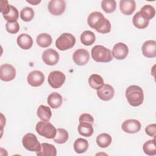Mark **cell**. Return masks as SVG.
Segmentation results:
<instances>
[{"mask_svg": "<svg viewBox=\"0 0 156 156\" xmlns=\"http://www.w3.org/2000/svg\"><path fill=\"white\" fill-rule=\"evenodd\" d=\"M88 83L91 88L97 90L104 84L102 77L100 75L96 74H93L89 77Z\"/></svg>", "mask_w": 156, "mask_h": 156, "instance_id": "obj_24", "label": "cell"}, {"mask_svg": "<svg viewBox=\"0 0 156 156\" xmlns=\"http://www.w3.org/2000/svg\"><path fill=\"white\" fill-rule=\"evenodd\" d=\"M148 20L153 18L155 15V10L151 5H145L140 10Z\"/></svg>", "mask_w": 156, "mask_h": 156, "instance_id": "obj_34", "label": "cell"}, {"mask_svg": "<svg viewBox=\"0 0 156 156\" xmlns=\"http://www.w3.org/2000/svg\"><path fill=\"white\" fill-rule=\"evenodd\" d=\"M79 122H88L91 124H93L94 122V119L93 116L88 114V113H83L79 116Z\"/></svg>", "mask_w": 156, "mask_h": 156, "instance_id": "obj_38", "label": "cell"}, {"mask_svg": "<svg viewBox=\"0 0 156 156\" xmlns=\"http://www.w3.org/2000/svg\"><path fill=\"white\" fill-rule=\"evenodd\" d=\"M36 132L41 136L48 139H54L55 136L57 129L49 122L41 121L35 126Z\"/></svg>", "mask_w": 156, "mask_h": 156, "instance_id": "obj_4", "label": "cell"}, {"mask_svg": "<svg viewBox=\"0 0 156 156\" xmlns=\"http://www.w3.org/2000/svg\"><path fill=\"white\" fill-rule=\"evenodd\" d=\"M115 91L112 86L109 84H104V85L97 90L98 98L104 101H107L113 98Z\"/></svg>", "mask_w": 156, "mask_h": 156, "instance_id": "obj_15", "label": "cell"}, {"mask_svg": "<svg viewBox=\"0 0 156 156\" xmlns=\"http://www.w3.org/2000/svg\"><path fill=\"white\" fill-rule=\"evenodd\" d=\"M141 124L138 120L131 119L123 122L121 128L124 132L128 133H135L141 129Z\"/></svg>", "mask_w": 156, "mask_h": 156, "instance_id": "obj_12", "label": "cell"}, {"mask_svg": "<svg viewBox=\"0 0 156 156\" xmlns=\"http://www.w3.org/2000/svg\"><path fill=\"white\" fill-rule=\"evenodd\" d=\"M16 76L15 68L10 64H2L0 66V79L5 82H9Z\"/></svg>", "mask_w": 156, "mask_h": 156, "instance_id": "obj_8", "label": "cell"}, {"mask_svg": "<svg viewBox=\"0 0 156 156\" xmlns=\"http://www.w3.org/2000/svg\"><path fill=\"white\" fill-rule=\"evenodd\" d=\"M18 45L23 49H29L33 45V40L32 37L26 34H20L16 40Z\"/></svg>", "mask_w": 156, "mask_h": 156, "instance_id": "obj_20", "label": "cell"}, {"mask_svg": "<svg viewBox=\"0 0 156 156\" xmlns=\"http://www.w3.org/2000/svg\"><path fill=\"white\" fill-rule=\"evenodd\" d=\"M126 97L130 105L138 107L143 102V91L142 88L138 85H130L128 87L126 90Z\"/></svg>", "mask_w": 156, "mask_h": 156, "instance_id": "obj_2", "label": "cell"}, {"mask_svg": "<svg viewBox=\"0 0 156 156\" xmlns=\"http://www.w3.org/2000/svg\"><path fill=\"white\" fill-rule=\"evenodd\" d=\"M35 13L34 10L29 7H24L20 12L21 19L26 22L30 21L34 17Z\"/></svg>", "mask_w": 156, "mask_h": 156, "instance_id": "obj_31", "label": "cell"}, {"mask_svg": "<svg viewBox=\"0 0 156 156\" xmlns=\"http://www.w3.org/2000/svg\"><path fill=\"white\" fill-rule=\"evenodd\" d=\"M65 8L66 2L63 0H51L48 5L49 12L55 16L62 15L65 12Z\"/></svg>", "mask_w": 156, "mask_h": 156, "instance_id": "obj_9", "label": "cell"}, {"mask_svg": "<svg viewBox=\"0 0 156 156\" xmlns=\"http://www.w3.org/2000/svg\"><path fill=\"white\" fill-rule=\"evenodd\" d=\"M87 23L89 26L98 32L107 34L111 30V24L104 15L99 12H93L88 16Z\"/></svg>", "mask_w": 156, "mask_h": 156, "instance_id": "obj_1", "label": "cell"}, {"mask_svg": "<svg viewBox=\"0 0 156 156\" xmlns=\"http://www.w3.org/2000/svg\"><path fill=\"white\" fill-rule=\"evenodd\" d=\"M142 53L146 57L154 58L156 57V41L147 40L142 46Z\"/></svg>", "mask_w": 156, "mask_h": 156, "instance_id": "obj_16", "label": "cell"}, {"mask_svg": "<svg viewBox=\"0 0 156 156\" xmlns=\"http://www.w3.org/2000/svg\"><path fill=\"white\" fill-rule=\"evenodd\" d=\"M101 7L105 12L112 13L116 10V1L115 0H104L101 2Z\"/></svg>", "mask_w": 156, "mask_h": 156, "instance_id": "obj_32", "label": "cell"}, {"mask_svg": "<svg viewBox=\"0 0 156 156\" xmlns=\"http://www.w3.org/2000/svg\"><path fill=\"white\" fill-rule=\"evenodd\" d=\"M66 80L65 75L60 71H51L48 78L49 85L53 88H60Z\"/></svg>", "mask_w": 156, "mask_h": 156, "instance_id": "obj_7", "label": "cell"}, {"mask_svg": "<svg viewBox=\"0 0 156 156\" xmlns=\"http://www.w3.org/2000/svg\"><path fill=\"white\" fill-rule=\"evenodd\" d=\"M136 8V3L134 0H121L119 9L122 13L125 15H132Z\"/></svg>", "mask_w": 156, "mask_h": 156, "instance_id": "obj_17", "label": "cell"}, {"mask_svg": "<svg viewBox=\"0 0 156 156\" xmlns=\"http://www.w3.org/2000/svg\"><path fill=\"white\" fill-rule=\"evenodd\" d=\"M37 43L41 48H47L52 43L51 36L46 33H42L39 34L36 39Z\"/></svg>", "mask_w": 156, "mask_h": 156, "instance_id": "obj_28", "label": "cell"}, {"mask_svg": "<svg viewBox=\"0 0 156 156\" xmlns=\"http://www.w3.org/2000/svg\"><path fill=\"white\" fill-rule=\"evenodd\" d=\"M145 132L149 136L155 137L156 135V124H152L148 125L145 128Z\"/></svg>", "mask_w": 156, "mask_h": 156, "instance_id": "obj_37", "label": "cell"}, {"mask_svg": "<svg viewBox=\"0 0 156 156\" xmlns=\"http://www.w3.org/2000/svg\"><path fill=\"white\" fill-rule=\"evenodd\" d=\"M77 130L80 135L85 137H90L93 133V124L88 122H80Z\"/></svg>", "mask_w": 156, "mask_h": 156, "instance_id": "obj_21", "label": "cell"}, {"mask_svg": "<svg viewBox=\"0 0 156 156\" xmlns=\"http://www.w3.org/2000/svg\"><path fill=\"white\" fill-rule=\"evenodd\" d=\"M132 22L135 27L143 29L147 27L149 20H148L146 17L140 11H139L134 15L132 19Z\"/></svg>", "mask_w": 156, "mask_h": 156, "instance_id": "obj_18", "label": "cell"}, {"mask_svg": "<svg viewBox=\"0 0 156 156\" xmlns=\"http://www.w3.org/2000/svg\"><path fill=\"white\" fill-rule=\"evenodd\" d=\"M69 138L68 132L64 129L58 128L54 141L58 144H63L67 141Z\"/></svg>", "mask_w": 156, "mask_h": 156, "instance_id": "obj_29", "label": "cell"}, {"mask_svg": "<svg viewBox=\"0 0 156 156\" xmlns=\"http://www.w3.org/2000/svg\"><path fill=\"white\" fill-rule=\"evenodd\" d=\"M96 36L90 30L83 32L80 35V41L85 46H90L94 43Z\"/></svg>", "mask_w": 156, "mask_h": 156, "instance_id": "obj_27", "label": "cell"}, {"mask_svg": "<svg viewBox=\"0 0 156 156\" xmlns=\"http://www.w3.org/2000/svg\"><path fill=\"white\" fill-rule=\"evenodd\" d=\"M74 150L77 154L84 153L88 148V141L85 139L79 138L74 143Z\"/></svg>", "mask_w": 156, "mask_h": 156, "instance_id": "obj_25", "label": "cell"}, {"mask_svg": "<svg viewBox=\"0 0 156 156\" xmlns=\"http://www.w3.org/2000/svg\"><path fill=\"white\" fill-rule=\"evenodd\" d=\"M22 143L25 149L31 152H38L41 149V144L37 136L32 133H27L22 139Z\"/></svg>", "mask_w": 156, "mask_h": 156, "instance_id": "obj_6", "label": "cell"}, {"mask_svg": "<svg viewBox=\"0 0 156 156\" xmlns=\"http://www.w3.org/2000/svg\"><path fill=\"white\" fill-rule=\"evenodd\" d=\"M28 83L32 87H37L43 84L44 80L43 73L40 71H33L30 72L27 77Z\"/></svg>", "mask_w": 156, "mask_h": 156, "instance_id": "obj_13", "label": "cell"}, {"mask_svg": "<svg viewBox=\"0 0 156 156\" xmlns=\"http://www.w3.org/2000/svg\"><path fill=\"white\" fill-rule=\"evenodd\" d=\"M4 18L10 23L16 22L19 17V12L16 7L11 5V8L10 12L5 15H3Z\"/></svg>", "mask_w": 156, "mask_h": 156, "instance_id": "obj_33", "label": "cell"}, {"mask_svg": "<svg viewBox=\"0 0 156 156\" xmlns=\"http://www.w3.org/2000/svg\"><path fill=\"white\" fill-rule=\"evenodd\" d=\"M73 59L77 65L83 66L86 65L89 61L90 54L86 49H78L74 52Z\"/></svg>", "mask_w": 156, "mask_h": 156, "instance_id": "obj_11", "label": "cell"}, {"mask_svg": "<svg viewBox=\"0 0 156 156\" xmlns=\"http://www.w3.org/2000/svg\"><path fill=\"white\" fill-rule=\"evenodd\" d=\"M37 114L38 118L43 121H49L52 116L51 108L43 105H40L37 108Z\"/></svg>", "mask_w": 156, "mask_h": 156, "instance_id": "obj_23", "label": "cell"}, {"mask_svg": "<svg viewBox=\"0 0 156 156\" xmlns=\"http://www.w3.org/2000/svg\"><path fill=\"white\" fill-rule=\"evenodd\" d=\"M0 12L2 15H7L10 10L11 5H10L7 0H2L0 4Z\"/></svg>", "mask_w": 156, "mask_h": 156, "instance_id": "obj_36", "label": "cell"}, {"mask_svg": "<svg viewBox=\"0 0 156 156\" xmlns=\"http://www.w3.org/2000/svg\"><path fill=\"white\" fill-rule=\"evenodd\" d=\"M38 156H55L57 155V149L55 146L51 144L43 143L41 144V149L36 152Z\"/></svg>", "mask_w": 156, "mask_h": 156, "instance_id": "obj_19", "label": "cell"}, {"mask_svg": "<svg viewBox=\"0 0 156 156\" xmlns=\"http://www.w3.org/2000/svg\"><path fill=\"white\" fill-rule=\"evenodd\" d=\"M129 48L127 46L123 43H118L113 48L112 55L117 60H123L128 55Z\"/></svg>", "mask_w": 156, "mask_h": 156, "instance_id": "obj_14", "label": "cell"}, {"mask_svg": "<svg viewBox=\"0 0 156 156\" xmlns=\"http://www.w3.org/2000/svg\"><path fill=\"white\" fill-rule=\"evenodd\" d=\"M27 2L32 4V5H36L37 4H38L39 3L41 2V1L40 0H31V1H26Z\"/></svg>", "mask_w": 156, "mask_h": 156, "instance_id": "obj_39", "label": "cell"}, {"mask_svg": "<svg viewBox=\"0 0 156 156\" xmlns=\"http://www.w3.org/2000/svg\"><path fill=\"white\" fill-rule=\"evenodd\" d=\"M93 59L96 62L107 63L113 59L112 52L102 45L94 46L91 51Z\"/></svg>", "mask_w": 156, "mask_h": 156, "instance_id": "obj_3", "label": "cell"}, {"mask_svg": "<svg viewBox=\"0 0 156 156\" xmlns=\"http://www.w3.org/2000/svg\"><path fill=\"white\" fill-rule=\"evenodd\" d=\"M155 137L153 140H148L145 142L143 146V150L145 154L147 155H156V147L155 144Z\"/></svg>", "mask_w": 156, "mask_h": 156, "instance_id": "obj_30", "label": "cell"}, {"mask_svg": "<svg viewBox=\"0 0 156 156\" xmlns=\"http://www.w3.org/2000/svg\"><path fill=\"white\" fill-rule=\"evenodd\" d=\"M42 60L45 64L54 66L56 65L59 60L58 53L53 49H47L43 52Z\"/></svg>", "mask_w": 156, "mask_h": 156, "instance_id": "obj_10", "label": "cell"}, {"mask_svg": "<svg viewBox=\"0 0 156 156\" xmlns=\"http://www.w3.org/2000/svg\"><path fill=\"white\" fill-rule=\"evenodd\" d=\"M76 44L75 37L69 33H63L56 40L55 46L60 51L72 48Z\"/></svg>", "mask_w": 156, "mask_h": 156, "instance_id": "obj_5", "label": "cell"}, {"mask_svg": "<svg viewBox=\"0 0 156 156\" xmlns=\"http://www.w3.org/2000/svg\"><path fill=\"white\" fill-rule=\"evenodd\" d=\"M5 29L10 34H16L20 30V24L17 21L14 23L7 22L5 24Z\"/></svg>", "mask_w": 156, "mask_h": 156, "instance_id": "obj_35", "label": "cell"}, {"mask_svg": "<svg viewBox=\"0 0 156 156\" xmlns=\"http://www.w3.org/2000/svg\"><path fill=\"white\" fill-rule=\"evenodd\" d=\"M112 141V136L106 133L99 134L96 138V143L101 148H105L110 146Z\"/></svg>", "mask_w": 156, "mask_h": 156, "instance_id": "obj_26", "label": "cell"}, {"mask_svg": "<svg viewBox=\"0 0 156 156\" xmlns=\"http://www.w3.org/2000/svg\"><path fill=\"white\" fill-rule=\"evenodd\" d=\"M62 96L57 92L51 93L47 99L48 104L52 108H59L62 104Z\"/></svg>", "mask_w": 156, "mask_h": 156, "instance_id": "obj_22", "label": "cell"}]
</instances>
